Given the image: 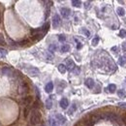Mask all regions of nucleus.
<instances>
[{
  "mask_svg": "<svg viewBox=\"0 0 126 126\" xmlns=\"http://www.w3.org/2000/svg\"><path fill=\"white\" fill-rule=\"evenodd\" d=\"M119 37H121V38L126 37V30H124V29L120 30V32H119Z\"/></svg>",
  "mask_w": 126,
  "mask_h": 126,
  "instance_id": "obj_28",
  "label": "nucleus"
},
{
  "mask_svg": "<svg viewBox=\"0 0 126 126\" xmlns=\"http://www.w3.org/2000/svg\"><path fill=\"white\" fill-rule=\"evenodd\" d=\"M117 94H118V96H119L120 98H125V96H126V93H125V92H124V90H122V89L118 90Z\"/></svg>",
  "mask_w": 126,
  "mask_h": 126,
  "instance_id": "obj_23",
  "label": "nucleus"
},
{
  "mask_svg": "<svg viewBox=\"0 0 126 126\" xmlns=\"http://www.w3.org/2000/svg\"><path fill=\"white\" fill-rule=\"evenodd\" d=\"M74 68H75V63H74V61H73L72 59H70V58H68L67 61H66V69L68 71H72Z\"/></svg>",
  "mask_w": 126,
  "mask_h": 126,
  "instance_id": "obj_6",
  "label": "nucleus"
},
{
  "mask_svg": "<svg viewBox=\"0 0 126 126\" xmlns=\"http://www.w3.org/2000/svg\"><path fill=\"white\" fill-rule=\"evenodd\" d=\"M27 72H28V74H29L30 76H32V77H35V76H38V75H39V70H38L37 68H35V67L29 68V69L27 70Z\"/></svg>",
  "mask_w": 126,
  "mask_h": 126,
  "instance_id": "obj_7",
  "label": "nucleus"
},
{
  "mask_svg": "<svg viewBox=\"0 0 126 126\" xmlns=\"http://www.w3.org/2000/svg\"><path fill=\"white\" fill-rule=\"evenodd\" d=\"M72 5L74 7H77V8H80L81 5V2L79 1V0H73L72 1Z\"/></svg>",
  "mask_w": 126,
  "mask_h": 126,
  "instance_id": "obj_17",
  "label": "nucleus"
},
{
  "mask_svg": "<svg viewBox=\"0 0 126 126\" xmlns=\"http://www.w3.org/2000/svg\"><path fill=\"white\" fill-rule=\"evenodd\" d=\"M60 107L62 108V109H67L68 108V106H69V101H68V99H66V98H62L61 100H60Z\"/></svg>",
  "mask_w": 126,
  "mask_h": 126,
  "instance_id": "obj_9",
  "label": "nucleus"
},
{
  "mask_svg": "<svg viewBox=\"0 0 126 126\" xmlns=\"http://www.w3.org/2000/svg\"><path fill=\"white\" fill-rule=\"evenodd\" d=\"M122 50L123 51H126V43H122Z\"/></svg>",
  "mask_w": 126,
  "mask_h": 126,
  "instance_id": "obj_38",
  "label": "nucleus"
},
{
  "mask_svg": "<svg viewBox=\"0 0 126 126\" xmlns=\"http://www.w3.org/2000/svg\"><path fill=\"white\" fill-rule=\"evenodd\" d=\"M43 37H44V33H39V34H36V35L32 36V39L34 41H39V40H41Z\"/></svg>",
  "mask_w": 126,
  "mask_h": 126,
  "instance_id": "obj_14",
  "label": "nucleus"
},
{
  "mask_svg": "<svg viewBox=\"0 0 126 126\" xmlns=\"http://www.w3.org/2000/svg\"><path fill=\"white\" fill-rule=\"evenodd\" d=\"M58 40H59L60 42H64V41L66 40V37H65L64 35H62V34H61V35L58 36Z\"/></svg>",
  "mask_w": 126,
  "mask_h": 126,
  "instance_id": "obj_31",
  "label": "nucleus"
},
{
  "mask_svg": "<svg viewBox=\"0 0 126 126\" xmlns=\"http://www.w3.org/2000/svg\"><path fill=\"white\" fill-rule=\"evenodd\" d=\"M46 107H47V109H51V107H52V102H51V100L50 99H48L47 101H46Z\"/></svg>",
  "mask_w": 126,
  "mask_h": 126,
  "instance_id": "obj_22",
  "label": "nucleus"
},
{
  "mask_svg": "<svg viewBox=\"0 0 126 126\" xmlns=\"http://www.w3.org/2000/svg\"><path fill=\"white\" fill-rule=\"evenodd\" d=\"M0 45H2V46L6 45V43H5V40H4V37H3L2 35H0Z\"/></svg>",
  "mask_w": 126,
  "mask_h": 126,
  "instance_id": "obj_29",
  "label": "nucleus"
},
{
  "mask_svg": "<svg viewBox=\"0 0 126 126\" xmlns=\"http://www.w3.org/2000/svg\"><path fill=\"white\" fill-rule=\"evenodd\" d=\"M6 54H7V50L0 48V55H1V56H6Z\"/></svg>",
  "mask_w": 126,
  "mask_h": 126,
  "instance_id": "obj_27",
  "label": "nucleus"
},
{
  "mask_svg": "<svg viewBox=\"0 0 126 126\" xmlns=\"http://www.w3.org/2000/svg\"><path fill=\"white\" fill-rule=\"evenodd\" d=\"M60 25V17L58 15H54L52 18V26L54 28H57Z\"/></svg>",
  "mask_w": 126,
  "mask_h": 126,
  "instance_id": "obj_5",
  "label": "nucleus"
},
{
  "mask_svg": "<svg viewBox=\"0 0 126 126\" xmlns=\"http://www.w3.org/2000/svg\"><path fill=\"white\" fill-rule=\"evenodd\" d=\"M85 4H86V6H85V7H86V9H88V8H89V5H90V2H89V1H87V2H86Z\"/></svg>",
  "mask_w": 126,
  "mask_h": 126,
  "instance_id": "obj_37",
  "label": "nucleus"
},
{
  "mask_svg": "<svg viewBox=\"0 0 126 126\" xmlns=\"http://www.w3.org/2000/svg\"><path fill=\"white\" fill-rule=\"evenodd\" d=\"M119 106H120V107H124V108H126V103H119Z\"/></svg>",
  "mask_w": 126,
  "mask_h": 126,
  "instance_id": "obj_40",
  "label": "nucleus"
},
{
  "mask_svg": "<svg viewBox=\"0 0 126 126\" xmlns=\"http://www.w3.org/2000/svg\"><path fill=\"white\" fill-rule=\"evenodd\" d=\"M35 90H36V95H37V98H38V100H39V98H40V93H39V89H38V87H35Z\"/></svg>",
  "mask_w": 126,
  "mask_h": 126,
  "instance_id": "obj_35",
  "label": "nucleus"
},
{
  "mask_svg": "<svg viewBox=\"0 0 126 126\" xmlns=\"http://www.w3.org/2000/svg\"><path fill=\"white\" fill-rule=\"evenodd\" d=\"M45 90H46V92L50 93L52 90H54V83H52L51 81L48 82L47 85H46V86H45Z\"/></svg>",
  "mask_w": 126,
  "mask_h": 126,
  "instance_id": "obj_11",
  "label": "nucleus"
},
{
  "mask_svg": "<svg viewBox=\"0 0 126 126\" xmlns=\"http://www.w3.org/2000/svg\"><path fill=\"white\" fill-rule=\"evenodd\" d=\"M49 29H50V23H49V22H46V23L43 25V27H42V31H43V33L45 34V33L48 32Z\"/></svg>",
  "mask_w": 126,
  "mask_h": 126,
  "instance_id": "obj_15",
  "label": "nucleus"
},
{
  "mask_svg": "<svg viewBox=\"0 0 126 126\" xmlns=\"http://www.w3.org/2000/svg\"><path fill=\"white\" fill-rule=\"evenodd\" d=\"M121 120H122V122L126 125V115H123V117H121Z\"/></svg>",
  "mask_w": 126,
  "mask_h": 126,
  "instance_id": "obj_36",
  "label": "nucleus"
},
{
  "mask_svg": "<svg viewBox=\"0 0 126 126\" xmlns=\"http://www.w3.org/2000/svg\"><path fill=\"white\" fill-rule=\"evenodd\" d=\"M29 112H30V108L29 107H25L24 110H23V115H24V117H28Z\"/></svg>",
  "mask_w": 126,
  "mask_h": 126,
  "instance_id": "obj_21",
  "label": "nucleus"
},
{
  "mask_svg": "<svg viewBox=\"0 0 126 126\" xmlns=\"http://www.w3.org/2000/svg\"><path fill=\"white\" fill-rule=\"evenodd\" d=\"M66 66L64 64H59L58 65V71L61 73V74H64V73L66 72Z\"/></svg>",
  "mask_w": 126,
  "mask_h": 126,
  "instance_id": "obj_12",
  "label": "nucleus"
},
{
  "mask_svg": "<svg viewBox=\"0 0 126 126\" xmlns=\"http://www.w3.org/2000/svg\"><path fill=\"white\" fill-rule=\"evenodd\" d=\"M112 51L114 52L115 50H117V47H113V48H112Z\"/></svg>",
  "mask_w": 126,
  "mask_h": 126,
  "instance_id": "obj_42",
  "label": "nucleus"
},
{
  "mask_svg": "<svg viewBox=\"0 0 126 126\" xmlns=\"http://www.w3.org/2000/svg\"><path fill=\"white\" fill-rule=\"evenodd\" d=\"M60 13H61V15H62L63 18H68L70 16L71 11H70L68 8H61L60 9Z\"/></svg>",
  "mask_w": 126,
  "mask_h": 126,
  "instance_id": "obj_8",
  "label": "nucleus"
},
{
  "mask_svg": "<svg viewBox=\"0 0 126 126\" xmlns=\"http://www.w3.org/2000/svg\"><path fill=\"white\" fill-rule=\"evenodd\" d=\"M98 43H99V37L96 36L95 38H94V39L92 40V45H93V46H96Z\"/></svg>",
  "mask_w": 126,
  "mask_h": 126,
  "instance_id": "obj_26",
  "label": "nucleus"
},
{
  "mask_svg": "<svg viewBox=\"0 0 126 126\" xmlns=\"http://www.w3.org/2000/svg\"><path fill=\"white\" fill-rule=\"evenodd\" d=\"M33 110H38L39 108H40V102L39 101H35L34 103H33Z\"/></svg>",
  "mask_w": 126,
  "mask_h": 126,
  "instance_id": "obj_24",
  "label": "nucleus"
},
{
  "mask_svg": "<svg viewBox=\"0 0 126 126\" xmlns=\"http://www.w3.org/2000/svg\"><path fill=\"white\" fill-rule=\"evenodd\" d=\"M61 51L62 52H67V51H69V50H70V46L69 45H63L62 47H61Z\"/></svg>",
  "mask_w": 126,
  "mask_h": 126,
  "instance_id": "obj_19",
  "label": "nucleus"
},
{
  "mask_svg": "<svg viewBox=\"0 0 126 126\" xmlns=\"http://www.w3.org/2000/svg\"><path fill=\"white\" fill-rule=\"evenodd\" d=\"M49 50H50V52H54V51L56 50V46H55L54 44H52V45H50V46L49 47Z\"/></svg>",
  "mask_w": 126,
  "mask_h": 126,
  "instance_id": "obj_25",
  "label": "nucleus"
},
{
  "mask_svg": "<svg viewBox=\"0 0 126 126\" xmlns=\"http://www.w3.org/2000/svg\"><path fill=\"white\" fill-rule=\"evenodd\" d=\"M118 63H119V65H122V66H123L125 63H126V56H120V57H119Z\"/></svg>",
  "mask_w": 126,
  "mask_h": 126,
  "instance_id": "obj_20",
  "label": "nucleus"
},
{
  "mask_svg": "<svg viewBox=\"0 0 126 126\" xmlns=\"http://www.w3.org/2000/svg\"><path fill=\"white\" fill-rule=\"evenodd\" d=\"M29 91V86H28V83L26 81H22L18 85V92L20 95H25L27 94Z\"/></svg>",
  "mask_w": 126,
  "mask_h": 126,
  "instance_id": "obj_2",
  "label": "nucleus"
},
{
  "mask_svg": "<svg viewBox=\"0 0 126 126\" xmlns=\"http://www.w3.org/2000/svg\"><path fill=\"white\" fill-rule=\"evenodd\" d=\"M49 14H50V10L48 9V10H47V12H46V16H45V18H47L49 17Z\"/></svg>",
  "mask_w": 126,
  "mask_h": 126,
  "instance_id": "obj_39",
  "label": "nucleus"
},
{
  "mask_svg": "<svg viewBox=\"0 0 126 126\" xmlns=\"http://www.w3.org/2000/svg\"><path fill=\"white\" fill-rule=\"evenodd\" d=\"M76 109H77V107H76V105L74 104V105H73V107H72V108L70 109V111H69V114H72V112H75Z\"/></svg>",
  "mask_w": 126,
  "mask_h": 126,
  "instance_id": "obj_32",
  "label": "nucleus"
},
{
  "mask_svg": "<svg viewBox=\"0 0 126 126\" xmlns=\"http://www.w3.org/2000/svg\"><path fill=\"white\" fill-rule=\"evenodd\" d=\"M41 120H42V117L38 110H33L31 112V114H30V124L31 125L36 126L41 123Z\"/></svg>",
  "mask_w": 126,
  "mask_h": 126,
  "instance_id": "obj_1",
  "label": "nucleus"
},
{
  "mask_svg": "<svg viewBox=\"0 0 126 126\" xmlns=\"http://www.w3.org/2000/svg\"><path fill=\"white\" fill-rule=\"evenodd\" d=\"M29 43V40H23V41H22L19 43V46H25V45H27Z\"/></svg>",
  "mask_w": 126,
  "mask_h": 126,
  "instance_id": "obj_30",
  "label": "nucleus"
},
{
  "mask_svg": "<svg viewBox=\"0 0 126 126\" xmlns=\"http://www.w3.org/2000/svg\"><path fill=\"white\" fill-rule=\"evenodd\" d=\"M2 75H4V76H7V77H12L14 74V70L12 69V68H10V67H8V66H5V67H3L2 68Z\"/></svg>",
  "mask_w": 126,
  "mask_h": 126,
  "instance_id": "obj_3",
  "label": "nucleus"
},
{
  "mask_svg": "<svg viewBox=\"0 0 126 126\" xmlns=\"http://www.w3.org/2000/svg\"><path fill=\"white\" fill-rule=\"evenodd\" d=\"M81 31H82V32L86 34V37H89V36H90V33H89V31H88V30H86V29H85V28H83Z\"/></svg>",
  "mask_w": 126,
  "mask_h": 126,
  "instance_id": "obj_33",
  "label": "nucleus"
},
{
  "mask_svg": "<svg viewBox=\"0 0 126 126\" xmlns=\"http://www.w3.org/2000/svg\"><path fill=\"white\" fill-rule=\"evenodd\" d=\"M51 126H59L57 120H52V122H51Z\"/></svg>",
  "mask_w": 126,
  "mask_h": 126,
  "instance_id": "obj_34",
  "label": "nucleus"
},
{
  "mask_svg": "<svg viewBox=\"0 0 126 126\" xmlns=\"http://www.w3.org/2000/svg\"><path fill=\"white\" fill-rule=\"evenodd\" d=\"M117 14H118L119 16H121V17H123V16L125 15V10H124L123 8H121V7H118V8H117Z\"/></svg>",
  "mask_w": 126,
  "mask_h": 126,
  "instance_id": "obj_16",
  "label": "nucleus"
},
{
  "mask_svg": "<svg viewBox=\"0 0 126 126\" xmlns=\"http://www.w3.org/2000/svg\"><path fill=\"white\" fill-rule=\"evenodd\" d=\"M81 47H82V45H81V43H78V46H77V48H78V50H80V49H81Z\"/></svg>",
  "mask_w": 126,
  "mask_h": 126,
  "instance_id": "obj_41",
  "label": "nucleus"
},
{
  "mask_svg": "<svg viewBox=\"0 0 126 126\" xmlns=\"http://www.w3.org/2000/svg\"><path fill=\"white\" fill-rule=\"evenodd\" d=\"M108 89L111 93H113L115 91V89H117V86H115V85H113V83H111V85L109 86V87H108Z\"/></svg>",
  "mask_w": 126,
  "mask_h": 126,
  "instance_id": "obj_18",
  "label": "nucleus"
},
{
  "mask_svg": "<svg viewBox=\"0 0 126 126\" xmlns=\"http://www.w3.org/2000/svg\"><path fill=\"white\" fill-rule=\"evenodd\" d=\"M56 119L59 120L61 122V124H64L65 121H66V118L63 117V115H61V114H56Z\"/></svg>",
  "mask_w": 126,
  "mask_h": 126,
  "instance_id": "obj_13",
  "label": "nucleus"
},
{
  "mask_svg": "<svg viewBox=\"0 0 126 126\" xmlns=\"http://www.w3.org/2000/svg\"><path fill=\"white\" fill-rule=\"evenodd\" d=\"M22 105H23V106L28 107L29 105L32 104V102H33V97H32V96H26V97H24V98L22 99Z\"/></svg>",
  "mask_w": 126,
  "mask_h": 126,
  "instance_id": "obj_4",
  "label": "nucleus"
},
{
  "mask_svg": "<svg viewBox=\"0 0 126 126\" xmlns=\"http://www.w3.org/2000/svg\"><path fill=\"white\" fill-rule=\"evenodd\" d=\"M86 86L89 89H91V88L94 87V86H95V82H94V81H93L91 78H88V79L86 80Z\"/></svg>",
  "mask_w": 126,
  "mask_h": 126,
  "instance_id": "obj_10",
  "label": "nucleus"
}]
</instances>
